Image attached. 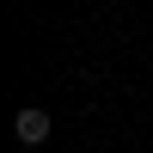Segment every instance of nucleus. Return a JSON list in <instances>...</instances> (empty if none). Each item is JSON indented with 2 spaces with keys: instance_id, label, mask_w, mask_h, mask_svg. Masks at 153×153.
Masks as SVG:
<instances>
[{
  "instance_id": "obj_1",
  "label": "nucleus",
  "mask_w": 153,
  "mask_h": 153,
  "mask_svg": "<svg viewBox=\"0 0 153 153\" xmlns=\"http://www.w3.org/2000/svg\"><path fill=\"white\" fill-rule=\"evenodd\" d=\"M49 129H55V123H49V110H37V104H25L19 117H12V135H19L25 147H43V141H49Z\"/></svg>"
},
{
  "instance_id": "obj_2",
  "label": "nucleus",
  "mask_w": 153,
  "mask_h": 153,
  "mask_svg": "<svg viewBox=\"0 0 153 153\" xmlns=\"http://www.w3.org/2000/svg\"><path fill=\"white\" fill-rule=\"evenodd\" d=\"M25 153H31V147H25Z\"/></svg>"
}]
</instances>
